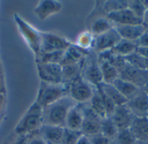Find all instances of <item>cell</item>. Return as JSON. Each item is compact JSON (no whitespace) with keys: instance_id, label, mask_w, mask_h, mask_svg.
Listing matches in <instances>:
<instances>
[{"instance_id":"cell-10","label":"cell","mask_w":148,"mask_h":144,"mask_svg":"<svg viewBox=\"0 0 148 144\" xmlns=\"http://www.w3.org/2000/svg\"><path fill=\"white\" fill-rule=\"evenodd\" d=\"M62 3L57 0H40L34 8V14L40 21H44L52 15L60 12Z\"/></svg>"},{"instance_id":"cell-2","label":"cell","mask_w":148,"mask_h":144,"mask_svg":"<svg viewBox=\"0 0 148 144\" xmlns=\"http://www.w3.org/2000/svg\"><path fill=\"white\" fill-rule=\"evenodd\" d=\"M42 125V108L35 101L26 110L15 127L17 136H29L38 131Z\"/></svg>"},{"instance_id":"cell-16","label":"cell","mask_w":148,"mask_h":144,"mask_svg":"<svg viewBox=\"0 0 148 144\" xmlns=\"http://www.w3.org/2000/svg\"><path fill=\"white\" fill-rule=\"evenodd\" d=\"M82 76L94 87H97L103 83L102 73L101 70L98 59L95 61H91L86 66L83 71V75Z\"/></svg>"},{"instance_id":"cell-30","label":"cell","mask_w":148,"mask_h":144,"mask_svg":"<svg viewBox=\"0 0 148 144\" xmlns=\"http://www.w3.org/2000/svg\"><path fill=\"white\" fill-rule=\"evenodd\" d=\"M127 8L140 19L143 20L145 12L147 10L144 3H143V0H132V1H128L127 3Z\"/></svg>"},{"instance_id":"cell-25","label":"cell","mask_w":148,"mask_h":144,"mask_svg":"<svg viewBox=\"0 0 148 144\" xmlns=\"http://www.w3.org/2000/svg\"><path fill=\"white\" fill-rule=\"evenodd\" d=\"M118 129L115 126L114 123L111 119V117H106L104 119H101V133L108 137L109 140H114L117 134H118Z\"/></svg>"},{"instance_id":"cell-28","label":"cell","mask_w":148,"mask_h":144,"mask_svg":"<svg viewBox=\"0 0 148 144\" xmlns=\"http://www.w3.org/2000/svg\"><path fill=\"white\" fill-rule=\"evenodd\" d=\"M125 59L130 66L147 70V59L140 56L137 51L126 56Z\"/></svg>"},{"instance_id":"cell-18","label":"cell","mask_w":148,"mask_h":144,"mask_svg":"<svg viewBox=\"0 0 148 144\" xmlns=\"http://www.w3.org/2000/svg\"><path fill=\"white\" fill-rule=\"evenodd\" d=\"M82 123H83V114L80 105L76 104L68 113L64 128L81 131Z\"/></svg>"},{"instance_id":"cell-45","label":"cell","mask_w":148,"mask_h":144,"mask_svg":"<svg viewBox=\"0 0 148 144\" xmlns=\"http://www.w3.org/2000/svg\"><path fill=\"white\" fill-rule=\"evenodd\" d=\"M147 121H148V114H147Z\"/></svg>"},{"instance_id":"cell-14","label":"cell","mask_w":148,"mask_h":144,"mask_svg":"<svg viewBox=\"0 0 148 144\" xmlns=\"http://www.w3.org/2000/svg\"><path fill=\"white\" fill-rule=\"evenodd\" d=\"M121 36V39L136 42L140 37L147 30L143 24H128V25H115L114 26Z\"/></svg>"},{"instance_id":"cell-13","label":"cell","mask_w":148,"mask_h":144,"mask_svg":"<svg viewBox=\"0 0 148 144\" xmlns=\"http://www.w3.org/2000/svg\"><path fill=\"white\" fill-rule=\"evenodd\" d=\"M138 144H148V121L147 117L134 116L129 128Z\"/></svg>"},{"instance_id":"cell-46","label":"cell","mask_w":148,"mask_h":144,"mask_svg":"<svg viewBox=\"0 0 148 144\" xmlns=\"http://www.w3.org/2000/svg\"><path fill=\"white\" fill-rule=\"evenodd\" d=\"M48 144H49V143H48ZM58 144H62V143H58Z\"/></svg>"},{"instance_id":"cell-43","label":"cell","mask_w":148,"mask_h":144,"mask_svg":"<svg viewBox=\"0 0 148 144\" xmlns=\"http://www.w3.org/2000/svg\"><path fill=\"white\" fill-rule=\"evenodd\" d=\"M143 90L147 92V94L148 95V83L146 85V86H145V87H144V89H143Z\"/></svg>"},{"instance_id":"cell-42","label":"cell","mask_w":148,"mask_h":144,"mask_svg":"<svg viewBox=\"0 0 148 144\" xmlns=\"http://www.w3.org/2000/svg\"><path fill=\"white\" fill-rule=\"evenodd\" d=\"M2 106H3V97H2L1 95H0V111H1Z\"/></svg>"},{"instance_id":"cell-6","label":"cell","mask_w":148,"mask_h":144,"mask_svg":"<svg viewBox=\"0 0 148 144\" xmlns=\"http://www.w3.org/2000/svg\"><path fill=\"white\" fill-rule=\"evenodd\" d=\"M70 45V41L65 37L51 32L41 31V54L65 51Z\"/></svg>"},{"instance_id":"cell-11","label":"cell","mask_w":148,"mask_h":144,"mask_svg":"<svg viewBox=\"0 0 148 144\" xmlns=\"http://www.w3.org/2000/svg\"><path fill=\"white\" fill-rule=\"evenodd\" d=\"M120 77L132 83L140 89H144L148 83V72L146 70H140L130 66L129 64L126 69L121 72Z\"/></svg>"},{"instance_id":"cell-41","label":"cell","mask_w":148,"mask_h":144,"mask_svg":"<svg viewBox=\"0 0 148 144\" xmlns=\"http://www.w3.org/2000/svg\"><path fill=\"white\" fill-rule=\"evenodd\" d=\"M143 3H144L146 9H148V0H143Z\"/></svg>"},{"instance_id":"cell-29","label":"cell","mask_w":148,"mask_h":144,"mask_svg":"<svg viewBox=\"0 0 148 144\" xmlns=\"http://www.w3.org/2000/svg\"><path fill=\"white\" fill-rule=\"evenodd\" d=\"M128 1H121V0H112V1H107L103 4V11L106 13V15L114 12L120 10H123L127 8Z\"/></svg>"},{"instance_id":"cell-32","label":"cell","mask_w":148,"mask_h":144,"mask_svg":"<svg viewBox=\"0 0 148 144\" xmlns=\"http://www.w3.org/2000/svg\"><path fill=\"white\" fill-rule=\"evenodd\" d=\"M114 141L116 144H138L129 129L119 130Z\"/></svg>"},{"instance_id":"cell-3","label":"cell","mask_w":148,"mask_h":144,"mask_svg":"<svg viewBox=\"0 0 148 144\" xmlns=\"http://www.w3.org/2000/svg\"><path fill=\"white\" fill-rule=\"evenodd\" d=\"M68 96H69V83L53 84L41 82L36 102L43 109Z\"/></svg>"},{"instance_id":"cell-20","label":"cell","mask_w":148,"mask_h":144,"mask_svg":"<svg viewBox=\"0 0 148 144\" xmlns=\"http://www.w3.org/2000/svg\"><path fill=\"white\" fill-rule=\"evenodd\" d=\"M99 87L112 100V102L115 104L116 107L127 104V99L125 98L112 83H102L99 85Z\"/></svg>"},{"instance_id":"cell-44","label":"cell","mask_w":148,"mask_h":144,"mask_svg":"<svg viewBox=\"0 0 148 144\" xmlns=\"http://www.w3.org/2000/svg\"><path fill=\"white\" fill-rule=\"evenodd\" d=\"M147 70L148 72V59H147Z\"/></svg>"},{"instance_id":"cell-22","label":"cell","mask_w":148,"mask_h":144,"mask_svg":"<svg viewBox=\"0 0 148 144\" xmlns=\"http://www.w3.org/2000/svg\"><path fill=\"white\" fill-rule=\"evenodd\" d=\"M98 62L102 73L103 83H113L118 77H120V73L110 63L106 60H98Z\"/></svg>"},{"instance_id":"cell-24","label":"cell","mask_w":148,"mask_h":144,"mask_svg":"<svg viewBox=\"0 0 148 144\" xmlns=\"http://www.w3.org/2000/svg\"><path fill=\"white\" fill-rule=\"evenodd\" d=\"M114 27V24L108 19V17H98L95 19V21L92 23L90 32L95 36L98 37L109 30H111Z\"/></svg>"},{"instance_id":"cell-21","label":"cell","mask_w":148,"mask_h":144,"mask_svg":"<svg viewBox=\"0 0 148 144\" xmlns=\"http://www.w3.org/2000/svg\"><path fill=\"white\" fill-rule=\"evenodd\" d=\"M137 45L135 43V42H131V41H127V40H124L121 39L112 50H110L109 51L115 56H123L126 57L129 55H131L132 53L136 52L137 50Z\"/></svg>"},{"instance_id":"cell-37","label":"cell","mask_w":148,"mask_h":144,"mask_svg":"<svg viewBox=\"0 0 148 144\" xmlns=\"http://www.w3.org/2000/svg\"><path fill=\"white\" fill-rule=\"evenodd\" d=\"M29 136H18V138L16 140L14 144H28Z\"/></svg>"},{"instance_id":"cell-40","label":"cell","mask_w":148,"mask_h":144,"mask_svg":"<svg viewBox=\"0 0 148 144\" xmlns=\"http://www.w3.org/2000/svg\"><path fill=\"white\" fill-rule=\"evenodd\" d=\"M142 23L148 29V9H147V10L145 12L144 17H143V20H142Z\"/></svg>"},{"instance_id":"cell-34","label":"cell","mask_w":148,"mask_h":144,"mask_svg":"<svg viewBox=\"0 0 148 144\" xmlns=\"http://www.w3.org/2000/svg\"><path fill=\"white\" fill-rule=\"evenodd\" d=\"M91 144H111V140H109L108 137L103 136L101 133L88 136Z\"/></svg>"},{"instance_id":"cell-23","label":"cell","mask_w":148,"mask_h":144,"mask_svg":"<svg viewBox=\"0 0 148 144\" xmlns=\"http://www.w3.org/2000/svg\"><path fill=\"white\" fill-rule=\"evenodd\" d=\"M82 62L74 64H69L65 66H62V83H70L75 79L79 77L81 75Z\"/></svg>"},{"instance_id":"cell-38","label":"cell","mask_w":148,"mask_h":144,"mask_svg":"<svg viewBox=\"0 0 148 144\" xmlns=\"http://www.w3.org/2000/svg\"><path fill=\"white\" fill-rule=\"evenodd\" d=\"M140 56H142L144 58L148 59V47L146 48H137V50H136Z\"/></svg>"},{"instance_id":"cell-1","label":"cell","mask_w":148,"mask_h":144,"mask_svg":"<svg viewBox=\"0 0 148 144\" xmlns=\"http://www.w3.org/2000/svg\"><path fill=\"white\" fill-rule=\"evenodd\" d=\"M76 104L77 103L68 96L43 108L42 124L64 127L68 113Z\"/></svg>"},{"instance_id":"cell-9","label":"cell","mask_w":148,"mask_h":144,"mask_svg":"<svg viewBox=\"0 0 148 144\" xmlns=\"http://www.w3.org/2000/svg\"><path fill=\"white\" fill-rule=\"evenodd\" d=\"M127 107L135 117H147L148 114V95L141 89L133 98L127 101Z\"/></svg>"},{"instance_id":"cell-26","label":"cell","mask_w":148,"mask_h":144,"mask_svg":"<svg viewBox=\"0 0 148 144\" xmlns=\"http://www.w3.org/2000/svg\"><path fill=\"white\" fill-rule=\"evenodd\" d=\"M88 104H89L90 108L94 110V112L101 117V119H104L107 117V112L105 110L104 103H103L102 99H101L100 94L98 93L96 88H95L94 96L91 98Z\"/></svg>"},{"instance_id":"cell-35","label":"cell","mask_w":148,"mask_h":144,"mask_svg":"<svg viewBox=\"0 0 148 144\" xmlns=\"http://www.w3.org/2000/svg\"><path fill=\"white\" fill-rule=\"evenodd\" d=\"M28 144H48V143L42 137L39 130L29 135Z\"/></svg>"},{"instance_id":"cell-39","label":"cell","mask_w":148,"mask_h":144,"mask_svg":"<svg viewBox=\"0 0 148 144\" xmlns=\"http://www.w3.org/2000/svg\"><path fill=\"white\" fill-rule=\"evenodd\" d=\"M76 144H91V143H90L88 136H87L85 135H82Z\"/></svg>"},{"instance_id":"cell-27","label":"cell","mask_w":148,"mask_h":144,"mask_svg":"<svg viewBox=\"0 0 148 144\" xmlns=\"http://www.w3.org/2000/svg\"><path fill=\"white\" fill-rule=\"evenodd\" d=\"M95 37L90 32V30L83 31L78 36L75 45L83 50H88V49L91 48L93 49L95 43Z\"/></svg>"},{"instance_id":"cell-8","label":"cell","mask_w":148,"mask_h":144,"mask_svg":"<svg viewBox=\"0 0 148 144\" xmlns=\"http://www.w3.org/2000/svg\"><path fill=\"white\" fill-rule=\"evenodd\" d=\"M121 40V36L114 27H113L108 31L95 37L94 43V50L98 54L103 53L112 50L120 41Z\"/></svg>"},{"instance_id":"cell-17","label":"cell","mask_w":148,"mask_h":144,"mask_svg":"<svg viewBox=\"0 0 148 144\" xmlns=\"http://www.w3.org/2000/svg\"><path fill=\"white\" fill-rule=\"evenodd\" d=\"M63 130L64 127L42 124L39 133L49 144H58L62 143Z\"/></svg>"},{"instance_id":"cell-36","label":"cell","mask_w":148,"mask_h":144,"mask_svg":"<svg viewBox=\"0 0 148 144\" xmlns=\"http://www.w3.org/2000/svg\"><path fill=\"white\" fill-rule=\"evenodd\" d=\"M138 48L148 47V29L140 37V38L135 42Z\"/></svg>"},{"instance_id":"cell-4","label":"cell","mask_w":148,"mask_h":144,"mask_svg":"<svg viewBox=\"0 0 148 144\" xmlns=\"http://www.w3.org/2000/svg\"><path fill=\"white\" fill-rule=\"evenodd\" d=\"M14 20L22 37L37 58L41 54V31L16 14L14 15Z\"/></svg>"},{"instance_id":"cell-31","label":"cell","mask_w":148,"mask_h":144,"mask_svg":"<svg viewBox=\"0 0 148 144\" xmlns=\"http://www.w3.org/2000/svg\"><path fill=\"white\" fill-rule=\"evenodd\" d=\"M82 133L78 130H73L64 128L62 143V144H76Z\"/></svg>"},{"instance_id":"cell-5","label":"cell","mask_w":148,"mask_h":144,"mask_svg":"<svg viewBox=\"0 0 148 144\" xmlns=\"http://www.w3.org/2000/svg\"><path fill=\"white\" fill-rule=\"evenodd\" d=\"M95 87L88 83L82 76L69 83V96L77 104L88 103L94 96Z\"/></svg>"},{"instance_id":"cell-15","label":"cell","mask_w":148,"mask_h":144,"mask_svg":"<svg viewBox=\"0 0 148 144\" xmlns=\"http://www.w3.org/2000/svg\"><path fill=\"white\" fill-rule=\"evenodd\" d=\"M111 119L114 123L118 130H122L130 128L134 119V116L125 104L116 107L114 114L111 116Z\"/></svg>"},{"instance_id":"cell-33","label":"cell","mask_w":148,"mask_h":144,"mask_svg":"<svg viewBox=\"0 0 148 144\" xmlns=\"http://www.w3.org/2000/svg\"><path fill=\"white\" fill-rule=\"evenodd\" d=\"M98 93L100 94L101 99H102V102L104 103V106H105V110H106V112H107V117H111L112 115L114 114L115 109H116V106L115 104L112 102V100L101 90V88L99 86L95 87Z\"/></svg>"},{"instance_id":"cell-12","label":"cell","mask_w":148,"mask_h":144,"mask_svg":"<svg viewBox=\"0 0 148 144\" xmlns=\"http://www.w3.org/2000/svg\"><path fill=\"white\" fill-rule=\"evenodd\" d=\"M107 17L114 26L142 23V20L137 17L128 8L111 12L107 15Z\"/></svg>"},{"instance_id":"cell-19","label":"cell","mask_w":148,"mask_h":144,"mask_svg":"<svg viewBox=\"0 0 148 144\" xmlns=\"http://www.w3.org/2000/svg\"><path fill=\"white\" fill-rule=\"evenodd\" d=\"M119 91L120 93L128 100H130L131 98H133L141 89L138 88L137 86H135L134 84H133L132 83L121 78V77H118L113 83H112Z\"/></svg>"},{"instance_id":"cell-7","label":"cell","mask_w":148,"mask_h":144,"mask_svg":"<svg viewBox=\"0 0 148 144\" xmlns=\"http://www.w3.org/2000/svg\"><path fill=\"white\" fill-rule=\"evenodd\" d=\"M36 62L41 82L53 84L62 83V68L60 63Z\"/></svg>"}]
</instances>
